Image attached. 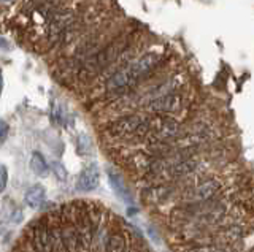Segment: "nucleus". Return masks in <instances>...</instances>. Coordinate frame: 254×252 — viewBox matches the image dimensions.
<instances>
[{"label": "nucleus", "instance_id": "22", "mask_svg": "<svg viewBox=\"0 0 254 252\" xmlns=\"http://www.w3.org/2000/svg\"><path fill=\"white\" fill-rule=\"evenodd\" d=\"M6 133H8V124L5 121H2V141L6 140Z\"/></svg>", "mask_w": 254, "mask_h": 252}, {"label": "nucleus", "instance_id": "16", "mask_svg": "<svg viewBox=\"0 0 254 252\" xmlns=\"http://www.w3.org/2000/svg\"><path fill=\"white\" fill-rule=\"evenodd\" d=\"M108 178H110V184H111V187L115 189L116 191V194L121 197V199L124 200V202H129L130 203V197H129V194H127V191H126V187H124V184H123V179H121V176L118 175L116 171H113V170H108Z\"/></svg>", "mask_w": 254, "mask_h": 252}, {"label": "nucleus", "instance_id": "2", "mask_svg": "<svg viewBox=\"0 0 254 252\" xmlns=\"http://www.w3.org/2000/svg\"><path fill=\"white\" fill-rule=\"evenodd\" d=\"M151 132V121H146L143 116H127L121 117L116 122L111 124L110 133L113 137H129V135H138L145 137Z\"/></svg>", "mask_w": 254, "mask_h": 252}, {"label": "nucleus", "instance_id": "9", "mask_svg": "<svg viewBox=\"0 0 254 252\" xmlns=\"http://www.w3.org/2000/svg\"><path fill=\"white\" fill-rule=\"evenodd\" d=\"M157 64H159V56L154 52H151V54H145V56H141L140 59H137L129 65H130V70L133 73L135 81H138V80H141V78H145Z\"/></svg>", "mask_w": 254, "mask_h": 252}, {"label": "nucleus", "instance_id": "8", "mask_svg": "<svg viewBox=\"0 0 254 252\" xmlns=\"http://www.w3.org/2000/svg\"><path fill=\"white\" fill-rule=\"evenodd\" d=\"M181 106V97L177 94H165L157 99H153L149 103V109L154 113H172Z\"/></svg>", "mask_w": 254, "mask_h": 252}, {"label": "nucleus", "instance_id": "20", "mask_svg": "<svg viewBox=\"0 0 254 252\" xmlns=\"http://www.w3.org/2000/svg\"><path fill=\"white\" fill-rule=\"evenodd\" d=\"M53 170H54L56 175L59 176V179H65L67 173H65V170L62 168V165H61V163H58V162H53Z\"/></svg>", "mask_w": 254, "mask_h": 252}, {"label": "nucleus", "instance_id": "18", "mask_svg": "<svg viewBox=\"0 0 254 252\" xmlns=\"http://www.w3.org/2000/svg\"><path fill=\"white\" fill-rule=\"evenodd\" d=\"M30 168L34 173H37V175H43V173H46L48 170V165L43 159V155L40 152H34L30 157Z\"/></svg>", "mask_w": 254, "mask_h": 252}, {"label": "nucleus", "instance_id": "3", "mask_svg": "<svg viewBox=\"0 0 254 252\" xmlns=\"http://www.w3.org/2000/svg\"><path fill=\"white\" fill-rule=\"evenodd\" d=\"M180 130V124L172 117H157L151 121L149 143H169V140L177 137Z\"/></svg>", "mask_w": 254, "mask_h": 252}, {"label": "nucleus", "instance_id": "7", "mask_svg": "<svg viewBox=\"0 0 254 252\" xmlns=\"http://www.w3.org/2000/svg\"><path fill=\"white\" fill-rule=\"evenodd\" d=\"M218 189H219L218 181L208 179V181H205V183L198 184L195 189H192L190 194L186 197V200L189 202V204H197V203L208 202L210 199H213V195L218 192Z\"/></svg>", "mask_w": 254, "mask_h": 252}, {"label": "nucleus", "instance_id": "23", "mask_svg": "<svg viewBox=\"0 0 254 252\" xmlns=\"http://www.w3.org/2000/svg\"><path fill=\"white\" fill-rule=\"evenodd\" d=\"M3 2H8V0H3Z\"/></svg>", "mask_w": 254, "mask_h": 252}, {"label": "nucleus", "instance_id": "1", "mask_svg": "<svg viewBox=\"0 0 254 252\" xmlns=\"http://www.w3.org/2000/svg\"><path fill=\"white\" fill-rule=\"evenodd\" d=\"M126 48V40L121 38V40H116L115 43H111L108 46H105L103 50H100L99 52H95L94 56H91L89 59H86L84 62H81V67H79L78 75L81 78H92L99 72H102L103 68H107L110 64L119 57Z\"/></svg>", "mask_w": 254, "mask_h": 252}, {"label": "nucleus", "instance_id": "12", "mask_svg": "<svg viewBox=\"0 0 254 252\" xmlns=\"http://www.w3.org/2000/svg\"><path fill=\"white\" fill-rule=\"evenodd\" d=\"M195 168H197V160L192 159V157H189V159L183 160V162H180V163H177V165H173V167L169 168L165 173H167V175H169L170 178L178 179V178H183V176L189 175V173H192Z\"/></svg>", "mask_w": 254, "mask_h": 252}, {"label": "nucleus", "instance_id": "13", "mask_svg": "<svg viewBox=\"0 0 254 252\" xmlns=\"http://www.w3.org/2000/svg\"><path fill=\"white\" fill-rule=\"evenodd\" d=\"M45 197H46V194L42 186H32L26 192V202L32 208H40L45 202Z\"/></svg>", "mask_w": 254, "mask_h": 252}, {"label": "nucleus", "instance_id": "14", "mask_svg": "<svg viewBox=\"0 0 254 252\" xmlns=\"http://www.w3.org/2000/svg\"><path fill=\"white\" fill-rule=\"evenodd\" d=\"M105 252H127L126 236L123 233L110 235L105 244Z\"/></svg>", "mask_w": 254, "mask_h": 252}, {"label": "nucleus", "instance_id": "17", "mask_svg": "<svg viewBox=\"0 0 254 252\" xmlns=\"http://www.w3.org/2000/svg\"><path fill=\"white\" fill-rule=\"evenodd\" d=\"M50 235H51L53 252H67L65 244H64V238H62V230H61V227H50Z\"/></svg>", "mask_w": 254, "mask_h": 252}, {"label": "nucleus", "instance_id": "4", "mask_svg": "<svg viewBox=\"0 0 254 252\" xmlns=\"http://www.w3.org/2000/svg\"><path fill=\"white\" fill-rule=\"evenodd\" d=\"M75 26V14L70 10L56 13L50 21V27H48V37L53 43L62 42L64 35Z\"/></svg>", "mask_w": 254, "mask_h": 252}, {"label": "nucleus", "instance_id": "5", "mask_svg": "<svg viewBox=\"0 0 254 252\" xmlns=\"http://www.w3.org/2000/svg\"><path fill=\"white\" fill-rule=\"evenodd\" d=\"M29 241H30V248L34 252H53L50 225L43 222V220H40V222H35L32 225Z\"/></svg>", "mask_w": 254, "mask_h": 252}, {"label": "nucleus", "instance_id": "11", "mask_svg": "<svg viewBox=\"0 0 254 252\" xmlns=\"http://www.w3.org/2000/svg\"><path fill=\"white\" fill-rule=\"evenodd\" d=\"M64 244H65L67 252H81L79 251V238H78V228L76 224H64L61 227Z\"/></svg>", "mask_w": 254, "mask_h": 252}, {"label": "nucleus", "instance_id": "21", "mask_svg": "<svg viewBox=\"0 0 254 252\" xmlns=\"http://www.w3.org/2000/svg\"><path fill=\"white\" fill-rule=\"evenodd\" d=\"M6 181H8V173H6V167L2 165V191L6 187Z\"/></svg>", "mask_w": 254, "mask_h": 252}, {"label": "nucleus", "instance_id": "10", "mask_svg": "<svg viewBox=\"0 0 254 252\" xmlns=\"http://www.w3.org/2000/svg\"><path fill=\"white\" fill-rule=\"evenodd\" d=\"M99 179H100V171L97 168V165L92 163L79 173L76 186L78 189H81V191H92V189L97 187Z\"/></svg>", "mask_w": 254, "mask_h": 252}, {"label": "nucleus", "instance_id": "15", "mask_svg": "<svg viewBox=\"0 0 254 252\" xmlns=\"http://www.w3.org/2000/svg\"><path fill=\"white\" fill-rule=\"evenodd\" d=\"M170 186H164V184H159V186H153L146 191V199L149 202H154V203H161L164 200H167V197L170 195Z\"/></svg>", "mask_w": 254, "mask_h": 252}, {"label": "nucleus", "instance_id": "6", "mask_svg": "<svg viewBox=\"0 0 254 252\" xmlns=\"http://www.w3.org/2000/svg\"><path fill=\"white\" fill-rule=\"evenodd\" d=\"M133 83H135V78H133V73L130 70V65H126L123 68H119L118 72H115L108 78L107 91L108 92H121L126 88H129V86Z\"/></svg>", "mask_w": 254, "mask_h": 252}, {"label": "nucleus", "instance_id": "19", "mask_svg": "<svg viewBox=\"0 0 254 252\" xmlns=\"http://www.w3.org/2000/svg\"><path fill=\"white\" fill-rule=\"evenodd\" d=\"M22 209L21 208H13L11 212H10V222L11 224H19L22 220Z\"/></svg>", "mask_w": 254, "mask_h": 252}]
</instances>
